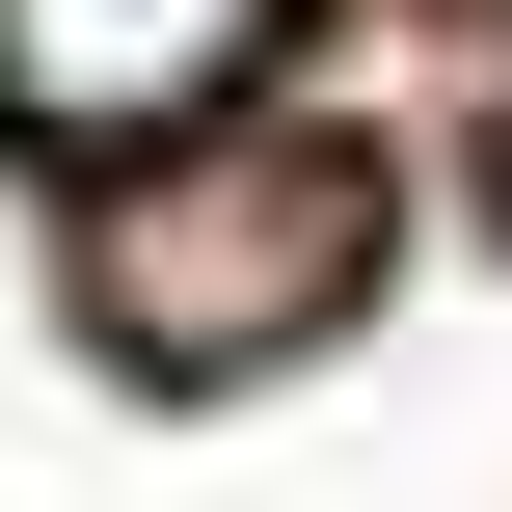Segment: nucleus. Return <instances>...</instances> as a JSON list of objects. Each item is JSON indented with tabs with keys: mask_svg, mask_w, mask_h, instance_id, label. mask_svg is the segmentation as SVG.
Here are the masks:
<instances>
[{
	"mask_svg": "<svg viewBox=\"0 0 512 512\" xmlns=\"http://www.w3.org/2000/svg\"><path fill=\"white\" fill-rule=\"evenodd\" d=\"M378 297V162L351 135H162V162H108L81 189V324L135 351V378H270V351H324Z\"/></svg>",
	"mask_w": 512,
	"mask_h": 512,
	"instance_id": "1",
	"label": "nucleus"
},
{
	"mask_svg": "<svg viewBox=\"0 0 512 512\" xmlns=\"http://www.w3.org/2000/svg\"><path fill=\"white\" fill-rule=\"evenodd\" d=\"M270 27L297 0H0V135L27 162H162V135H216L243 81H270Z\"/></svg>",
	"mask_w": 512,
	"mask_h": 512,
	"instance_id": "2",
	"label": "nucleus"
}]
</instances>
